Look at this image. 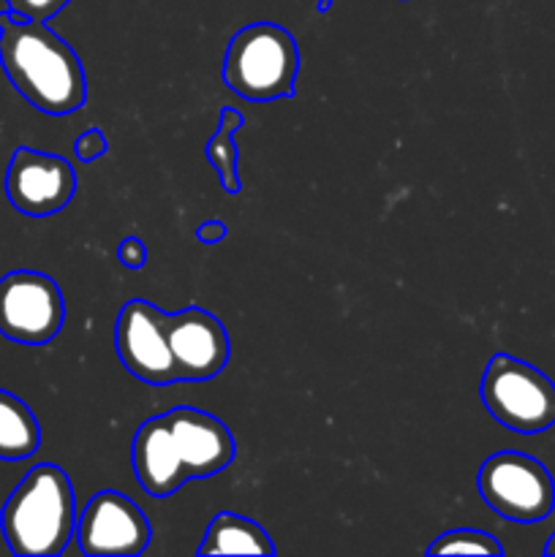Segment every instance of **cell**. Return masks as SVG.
<instances>
[{"instance_id": "cell-1", "label": "cell", "mask_w": 555, "mask_h": 557, "mask_svg": "<svg viewBox=\"0 0 555 557\" xmlns=\"http://www.w3.org/2000/svg\"><path fill=\"white\" fill-rule=\"evenodd\" d=\"M0 65L11 85L47 114H71L87 101L82 60L47 22L0 11Z\"/></svg>"}, {"instance_id": "cell-2", "label": "cell", "mask_w": 555, "mask_h": 557, "mask_svg": "<svg viewBox=\"0 0 555 557\" xmlns=\"http://www.w3.org/2000/svg\"><path fill=\"white\" fill-rule=\"evenodd\" d=\"M9 549L20 557H52L69 547L76 531L74 487L52 462L30 468L0 511Z\"/></svg>"}, {"instance_id": "cell-3", "label": "cell", "mask_w": 555, "mask_h": 557, "mask_svg": "<svg viewBox=\"0 0 555 557\" xmlns=\"http://www.w3.org/2000/svg\"><path fill=\"white\" fill-rule=\"evenodd\" d=\"M299 52L292 33L275 22H254L234 33L223 58V82L254 103L292 98Z\"/></svg>"}, {"instance_id": "cell-4", "label": "cell", "mask_w": 555, "mask_h": 557, "mask_svg": "<svg viewBox=\"0 0 555 557\" xmlns=\"http://www.w3.org/2000/svg\"><path fill=\"white\" fill-rule=\"evenodd\" d=\"M482 403L511 433L536 435L555 424V384L509 354H495L484 368Z\"/></svg>"}, {"instance_id": "cell-5", "label": "cell", "mask_w": 555, "mask_h": 557, "mask_svg": "<svg viewBox=\"0 0 555 557\" xmlns=\"http://www.w3.org/2000/svg\"><path fill=\"white\" fill-rule=\"evenodd\" d=\"M479 495L498 517L520 525L542 522L555 509V482L547 468L520 451H498L479 468Z\"/></svg>"}, {"instance_id": "cell-6", "label": "cell", "mask_w": 555, "mask_h": 557, "mask_svg": "<svg viewBox=\"0 0 555 557\" xmlns=\"http://www.w3.org/2000/svg\"><path fill=\"white\" fill-rule=\"evenodd\" d=\"M65 321L63 292L44 272L16 270L0 277V335L20 346L54 341Z\"/></svg>"}, {"instance_id": "cell-7", "label": "cell", "mask_w": 555, "mask_h": 557, "mask_svg": "<svg viewBox=\"0 0 555 557\" xmlns=\"http://www.w3.org/2000/svg\"><path fill=\"white\" fill-rule=\"evenodd\" d=\"M114 346L123 368L150 386L177 384L172 346L166 335V313L145 299L123 305L114 326Z\"/></svg>"}, {"instance_id": "cell-8", "label": "cell", "mask_w": 555, "mask_h": 557, "mask_svg": "<svg viewBox=\"0 0 555 557\" xmlns=\"http://www.w3.org/2000/svg\"><path fill=\"white\" fill-rule=\"evenodd\" d=\"M74 536L90 557H134L147 549L152 528L134 500L103 490L76 517Z\"/></svg>"}, {"instance_id": "cell-9", "label": "cell", "mask_w": 555, "mask_h": 557, "mask_svg": "<svg viewBox=\"0 0 555 557\" xmlns=\"http://www.w3.org/2000/svg\"><path fill=\"white\" fill-rule=\"evenodd\" d=\"M76 194V174L60 156L20 147L5 169V196L22 215L49 218L65 210Z\"/></svg>"}, {"instance_id": "cell-10", "label": "cell", "mask_w": 555, "mask_h": 557, "mask_svg": "<svg viewBox=\"0 0 555 557\" xmlns=\"http://www.w3.org/2000/svg\"><path fill=\"white\" fill-rule=\"evenodd\" d=\"M166 335L180 381L215 379L229 362V335L221 321L201 308L166 313Z\"/></svg>"}, {"instance_id": "cell-11", "label": "cell", "mask_w": 555, "mask_h": 557, "mask_svg": "<svg viewBox=\"0 0 555 557\" xmlns=\"http://www.w3.org/2000/svg\"><path fill=\"white\" fill-rule=\"evenodd\" d=\"M163 417L172 428L188 479L215 476L234 460L237 446H234L232 433L212 413L196 411V408H174Z\"/></svg>"}, {"instance_id": "cell-12", "label": "cell", "mask_w": 555, "mask_h": 557, "mask_svg": "<svg viewBox=\"0 0 555 557\" xmlns=\"http://www.w3.org/2000/svg\"><path fill=\"white\" fill-rule=\"evenodd\" d=\"M134 473L139 479L141 490L152 498H169L177 493L185 482L183 457H180L177 444H174L172 428L166 417L147 419L134 438Z\"/></svg>"}, {"instance_id": "cell-13", "label": "cell", "mask_w": 555, "mask_h": 557, "mask_svg": "<svg viewBox=\"0 0 555 557\" xmlns=\"http://www.w3.org/2000/svg\"><path fill=\"white\" fill-rule=\"evenodd\" d=\"M199 555H275V544L254 520L221 511L207 525Z\"/></svg>"}, {"instance_id": "cell-14", "label": "cell", "mask_w": 555, "mask_h": 557, "mask_svg": "<svg viewBox=\"0 0 555 557\" xmlns=\"http://www.w3.org/2000/svg\"><path fill=\"white\" fill-rule=\"evenodd\" d=\"M41 446V428L30 408L0 389V460H27Z\"/></svg>"}, {"instance_id": "cell-15", "label": "cell", "mask_w": 555, "mask_h": 557, "mask_svg": "<svg viewBox=\"0 0 555 557\" xmlns=\"http://www.w3.org/2000/svg\"><path fill=\"white\" fill-rule=\"evenodd\" d=\"M243 125H245V117L239 109L234 107L221 109V123H218L215 136H212L205 147L207 161H210L212 169L218 172L226 194H239V190H243V183H239V174H237L239 152H237V141H234V134H237Z\"/></svg>"}, {"instance_id": "cell-16", "label": "cell", "mask_w": 555, "mask_h": 557, "mask_svg": "<svg viewBox=\"0 0 555 557\" xmlns=\"http://www.w3.org/2000/svg\"><path fill=\"white\" fill-rule=\"evenodd\" d=\"M428 555H504V547L495 536L484 531H449L435 539Z\"/></svg>"}, {"instance_id": "cell-17", "label": "cell", "mask_w": 555, "mask_h": 557, "mask_svg": "<svg viewBox=\"0 0 555 557\" xmlns=\"http://www.w3.org/2000/svg\"><path fill=\"white\" fill-rule=\"evenodd\" d=\"M71 0H11L9 11L11 14L22 16V20H36V22H49L54 14L69 5Z\"/></svg>"}, {"instance_id": "cell-18", "label": "cell", "mask_w": 555, "mask_h": 557, "mask_svg": "<svg viewBox=\"0 0 555 557\" xmlns=\"http://www.w3.org/2000/svg\"><path fill=\"white\" fill-rule=\"evenodd\" d=\"M107 150H109V141L98 128L85 131V134L74 141V156L79 158L82 163H90L96 161V158L107 156Z\"/></svg>"}, {"instance_id": "cell-19", "label": "cell", "mask_w": 555, "mask_h": 557, "mask_svg": "<svg viewBox=\"0 0 555 557\" xmlns=\"http://www.w3.org/2000/svg\"><path fill=\"white\" fill-rule=\"evenodd\" d=\"M118 259H120V264L128 267V270H141V267L147 264L145 243H141V239H136V237L123 239V243H120V248H118Z\"/></svg>"}, {"instance_id": "cell-20", "label": "cell", "mask_w": 555, "mask_h": 557, "mask_svg": "<svg viewBox=\"0 0 555 557\" xmlns=\"http://www.w3.org/2000/svg\"><path fill=\"white\" fill-rule=\"evenodd\" d=\"M196 237L205 245H215L226 237V226L221 221H205L199 228H196Z\"/></svg>"}, {"instance_id": "cell-21", "label": "cell", "mask_w": 555, "mask_h": 557, "mask_svg": "<svg viewBox=\"0 0 555 557\" xmlns=\"http://www.w3.org/2000/svg\"><path fill=\"white\" fill-rule=\"evenodd\" d=\"M544 555H555V533L550 536V542L544 544Z\"/></svg>"}, {"instance_id": "cell-22", "label": "cell", "mask_w": 555, "mask_h": 557, "mask_svg": "<svg viewBox=\"0 0 555 557\" xmlns=\"http://www.w3.org/2000/svg\"><path fill=\"white\" fill-rule=\"evenodd\" d=\"M330 5H332V0H319V3H316V9H319V11H330Z\"/></svg>"}, {"instance_id": "cell-23", "label": "cell", "mask_w": 555, "mask_h": 557, "mask_svg": "<svg viewBox=\"0 0 555 557\" xmlns=\"http://www.w3.org/2000/svg\"><path fill=\"white\" fill-rule=\"evenodd\" d=\"M5 3H11V0H5Z\"/></svg>"}]
</instances>
